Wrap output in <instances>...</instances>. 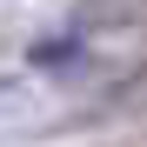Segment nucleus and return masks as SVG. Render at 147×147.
Masks as SVG:
<instances>
[{
  "mask_svg": "<svg viewBox=\"0 0 147 147\" xmlns=\"http://www.w3.org/2000/svg\"><path fill=\"white\" fill-rule=\"evenodd\" d=\"M134 20H147V0H87L74 27H134Z\"/></svg>",
  "mask_w": 147,
  "mask_h": 147,
  "instance_id": "nucleus-1",
  "label": "nucleus"
}]
</instances>
